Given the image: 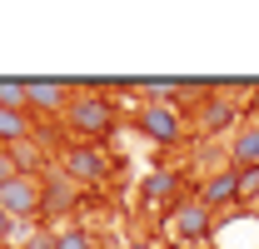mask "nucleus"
<instances>
[{
	"mask_svg": "<svg viewBox=\"0 0 259 249\" xmlns=\"http://www.w3.org/2000/svg\"><path fill=\"white\" fill-rule=\"evenodd\" d=\"M0 210L10 219H35L45 210V185H40L35 175H15L10 185L0 189Z\"/></svg>",
	"mask_w": 259,
	"mask_h": 249,
	"instance_id": "obj_1",
	"label": "nucleus"
},
{
	"mask_svg": "<svg viewBox=\"0 0 259 249\" xmlns=\"http://www.w3.org/2000/svg\"><path fill=\"white\" fill-rule=\"evenodd\" d=\"M164 229H169V239L175 244H199L204 234H209V204L204 199H190V204H175L169 219H164Z\"/></svg>",
	"mask_w": 259,
	"mask_h": 249,
	"instance_id": "obj_2",
	"label": "nucleus"
},
{
	"mask_svg": "<svg viewBox=\"0 0 259 249\" xmlns=\"http://www.w3.org/2000/svg\"><path fill=\"white\" fill-rule=\"evenodd\" d=\"M65 120H70L75 135L100 140V135H110V105H105L100 95H75V100H70V110H65Z\"/></svg>",
	"mask_w": 259,
	"mask_h": 249,
	"instance_id": "obj_3",
	"label": "nucleus"
},
{
	"mask_svg": "<svg viewBox=\"0 0 259 249\" xmlns=\"http://www.w3.org/2000/svg\"><path fill=\"white\" fill-rule=\"evenodd\" d=\"M140 135H150V140H180L185 120H180L175 105H145L140 110Z\"/></svg>",
	"mask_w": 259,
	"mask_h": 249,
	"instance_id": "obj_4",
	"label": "nucleus"
},
{
	"mask_svg": "<svg viewBox=\"0 0 259 249\" xmlns=\"http://www.w3.org/2000/svg\"><path fill=\"white\" fill-rule=\"evenodd\" d=\"M25 105L55 115V110H70V95H65V85H55V80H30V85H25Z\"/></svg>",
	"mask_w": 259,
	"mask_h": 249,
	"instance_id": "obj_5",
	"label": "nucleus"
},
{
	"mask_svg": "<svg viewBox=\"0 0 259 249\" xmlns=\"http://www.w3.org/2000/svg\"><path fill=\"white\" fill-rule=\"evenodd\" d=\"M229 159L239 170H259V124H244L234 140H229Z\"/></svg>",
	"mask_w": 259,
	"mask_h": 249,
	"instance_id": "obj_6",
	"label": "nucleus"
},
{
	"mask_svg": "<svg viewBox=\"0 0 259 249\" xmlns=\"http://www.w3.org/2000/svg\"><path fill=\"white\" fill-rule=\"evenodd\" d=\"M229 199H239V175H234V170L204 180V204H229Z\"/></svg>",
	"mask_w": 259,
	"mask_h": 249,
	"instance_id": "obj_7",
	"label": "nucleus"
},
{
	"mask_svg": "<svg viewBox=\"0 0 259 249\" xmlns=\"http://www.w3.org/2000/svg\"><path fill=\"white\" fill-rule=\"evenodd\" d=\"M25 135H30V115L0 105V145H15V140H25Z\"/></svg>",
	"mask_w": 259,
	"mask_h": 249,
	"instance_id": "obj_8",
	"label": "nucleus"
},
{
	"mask_svg": "<svg viewBox=\"0 0 259 249\" xmlns=\"http://www.w3.org/2000/svg\"><path fill=\"white\" fill-rule=\"evenodd\" d=\"M65 164H70L75 180H100V175H105V155H95V150H75Z\"/></svg>",
	"mask_w": 259,
	"mask_h": 249,
	"instance_id": "obj_9",
	"label": "nucleus"
},
{
	"mask_svg": "<svg viewBox=\"0 0 259 249\" xmlns=\"http://www.w3.org/2000/svg\"><path fill=\"white\" fill-rule=\"evenodd\" d=\"M50 249H90V234L85 229H60V234H50Z\"/></svg>",
	"mask_w": 259,
	"mask_h": 249,
	"instance_id": "obj_10",
	"label": "nucleus"
},
{
	"mask_svg": "<svg viewBox=\"0 0 259 249\" xmlns=\"http://www.w3.org/2000/svg\"><path fill=\"white\" fill-rule=\"evenodd\" d=\"M0 105H5V110H30V105H25V85L0 80Z\"/></svg>",
	"mask_w": 259,
	"mask_h": 249,
	"instance_id": "obj_11",
	"label": "nucleus"
},
{
	"mask_svg": "<svg viewBox=\"0 0 259 249\" xmlns=\"http://www.w3.org/2000/svg\"><path fill=\"white\" fill-rule=\"evenodd\" d=\"M15 175H20V159L10 155V150H0V189L10 185V180H15Z\"/></svg>",
	"mask_w": 259,
	"mask_h": 249,
	"instance_id": "obj_12",
	"label": "nucleus"
},
{
	"mask_svg": "<svg viewBox=\"0 0 259 249\" xmlns=\"http://www.w3.org/2000/svg\"><path fill=\"white\" fill-rule=\"evenodd\" d=\"M169 185H175V175H155V180L145 185V194H150V199H160V194H164Z\"/></svg>",
	"mask_w": 259,
	"mask_h": 249,
	"instance_id": "obj_13",
	"label": "nucleus"
},
{
	"mask_svg": "<svg viewBox=\"0 0 259 249\" xmlns=\"http://www.w3.org/2000/svg\"><path fill=\"white\" fill-rule=\"evenodd\" d=\"M249 189H259V170H239V194H249Z\"/></svg>",
	"mask_w": 259,
	"mask_h": 249,
	"instance_id": "obj_14",
	"label": "nucleus"
},
{
	"mask_svg": "<svg viewBox=\"0 0 259 249\" xmlns=\"http://www.w3.org/2000/svg\"><path fill=\"white\" fill-rule=\"evenodd\" d=\"M10 229H15V219H10V215H5V210H0V239H5Z\"/></svg>",
	"mask_w": 259,
	"mask_h": 249,
	"instance_id": "obj_15",
	"label": "nucleus"
},
{
	"mask_svg": "<svg viewBox=\"0 0 259 249\" xmlns=\"http://www.w3.org/2000/svg\"><path fill=\"white\" fill-rule=\"evenodd\" d=\"M130 249H145V244H130Z\"/></svg>",
	"mask_w": 259,
	"mask_h": 249,
	"instance_id": "obj_16",
	"label": "nucleus"
},
{
	"mask_svg": "<svg viewBox=\"0 0 259 249\" xmlns=\"http://www.w3.org/2000/svg\"><path fill=\"white\" fill-rule=\"evenodd\" d=\"M175 249H185V244H175Z\"/></svg>",
	"mask_w": 259,
	"mask_h": 249,
	"instance_id": "obj_17",
	"label": "nucleus"
}]
</instances>
